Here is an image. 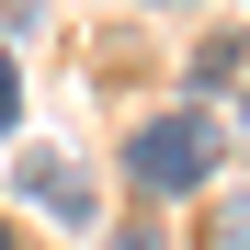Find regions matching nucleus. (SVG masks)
Returning <instances> with one entry per match:
<instances>
[{
    "label": "nucleus",
    "mask_w": 250,
    "mask_h": 250,
    "mask_svg": "<svg viewBox=\"0 0 250 250\" xmlns=\"http://www.w3.org/2000/svg\"><path fill=\"white\" fill-rule=\"evenodd\" d=\"M125 171H137L148 193L205 182V171H216V125H205V114H148V125H137V148H125Z\"/></svg>",
    "instance_id": "obj_1"
},
{
    "label": "nucleus",
    "mask_w": 250,
    "mask_h": 250,
    "mask_svg": "<svg viewBox=\"0 0 250 250\" xmlns=\"http://www.w3.org/2000/svg\"><path fill=\"white\" fill-rule=\"evenodd\" d=\"M12 182H23L34 205H57V216H91V182H80L57 148H23V159H12Z\"/></svg>",
    "instance_id": "obj_2"
},
{
    "label": "nucleus",
    "mask_w": 250,
    "mask_h": 250,
    "mask_svg": "<svg viewBox=\"0 0 250 250\" xmlns=\"http://www.w3.org/2000/svg\"><path fill=\"white\" fill-rule=\"evenodd\" d=\"M12 103H23V68H12V46H0V125H12Z\"/></svg>",
    "instance_id": "obj_3"
},
{
    "label": "nucleus",
    "mask_w": 250,
    "mask_h": 250,
    "mask_svg": "<svg viewBox=\"0 0 250 250\" xmlns=\"http://www.w3.org/2000/svg\"><path fill=\"white\" fill-rule=\"evenodd\" d=\"M0 250H12V239H0Z\"/></svg>",
    "instance_id": "obj_4"
}]
</instances>
